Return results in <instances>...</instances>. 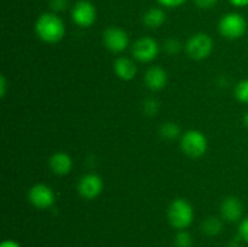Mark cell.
Listing matches in <instances>:
<instances>
[{"mask_svg":"<svg viewBox=\"0 0 248 247\" xmlns=\"http://www.w3.org/2000/svg\"><path fill=\"white\" fill-rule=\"evenodd\" d=\"M5 94H6V79L4 75H1L0 77V96L4 97Z\"/></svg>","mask_w":248,"mask_h":247,"instance_id":"obj_26","label":"cell"},{"mask_svg":"<svg viewBox=\"0 0 248 247\" xmlns=\"http://www.w3.org/2000/svg\"><path fill=\"white\" fill-rule=\"evenodd\" d=\"M35 34L46 44H57L64 38L65 24L55 12H45L36 18Z\"/></svg>","mask_w":248,"mask_h":247,"instance_id":"obj_1","label":"cell"},{"mask_svg":"<svg viewBox=\"0 0 248 247\" xmlns=\"http://www.w3.org/2000/svg\"><path fill=\"white\" fill-rule=\"evenodd\" d=\"M159 135L161 136V138H164V139H176V138H178L179 136H181V127H179L176 123L167 121V123H164L160 126Z\"/></svg>","mask_w":248,"mask_h":247,"instance_id":"obj_17","label":"cell"},{"mask_svg":"<svg viewBox=\"0 0 248 247\" xmlns=\"http://www.w3.org/2000/svg\"><path fill=\"white\" fill-rule=\"evenodd\" d=\"M194 2L200 9L210 10L218 4V0H194Z\"/></svg>","mask_w":248,"mask_h":247,"instance_id":"obj_25","label":"cell"},{"mask_svg":"<svg viewBox=\"0 0 248 247\" xmlns=\"http://www.w3.org/2000/svg\"><path fill=\"white\" fill-rule=\"evenodd\" d=\"M227 247H241V245H240L237 241H234V242H230Z\"/></svg>","mask_w":248,"mask_h":247,"instance_id":"obj_29","label":"cell"},{"mask_svg":"<svg viewBox=\"0 0 248 247\" xmlns=\"http://www.w3.org/2000/svg\"><path fill=\"white\" fill-rule=\"evenodd\" d=\"M28 201L38 210H47L55 203V193L46 184H34L28 191Z\"/></svg>","mask_w":248,"mask_h":247,"instance_id":"obj_9","label":"cell"},{"mask_svg":"<svg viewBox=\"0 0 248 247\" xmlns=\"http://www.w3.org/2000/svg\"><path fill=\"white\" fill-rule=\"evenodd\" d=\"M201 229L208 236H216L223 230V222L218 217H207L201 224Z\"/></svg>","mask_w":248,"mask_h":247,"instance_id":"obj_16","label":"cell"},{"mask_svg":"<svg viewBox=\"0 0 248 247\" xmlns=\"http://www.w3.org/2000/svg\"><path fill=\"white\" fill-rule=\"evenodd\" d=\"M138 69L136 63L128 57H119L114 62V73L119 79L130 81L137 74Z\"/></svg>","mask_w":248,"mask_h":247,"instance_id":"obj_14","label":"cell"},{"mask_svg":"<svg viewBox=\"0 0 248 247\" xmlns=\"http://www.w3.org/2000/svg\"><path fill=\"white\" fill-rule=\"evenodd\" d=\"M160 46L155 39L150 36H142L132 45V56L135 60L142 63H149L157 57Z\"/></svg>","mask_w":248,"mask_h":247,"instance_id":"obj_7","label":"cell"},{"mask_svg":"<svg viewBox=\"0 0 248 247\" xmlns=\"http://www.w3.org/2000/svg\"><path fill=\"white\" fill-rule=\"evenodd\" d=\"M0 247H21V245L14 240H5L0 244Z\"/></svg>","mask_w":248,"mask_h":247,"instance_id":"obj_27","label":"cell"},{"mask_svg":"<svg viewBox=\"0 0 248 247\" xmlns=\"http://www.w3.org/2000/svg\"><path fill=\"white\" fill-rule=\"evenodd\" d=\"M167 219L174 229L186 230L194 220L193 206L183 198L174 199L167 208Z\"/></svg>","mask_w":248,"mask_h":247,"instance_id":"obj_2","label":"cell"},{"mask_svg":"<svg viewBox=\"0 0 248 247\" xmlns=\"http://www.w3.org/2000/svg\"><path fill=\"white\" fill-rule=\"evenodd\" d=\"M176 247H191L193 246V237L186 230H179L174 237Z\"/></svg>","mask_w":248,"mask_h":247,"instance_id":"obj_19","label":"cell"},{"mask_svg":"<svg viewBox=\"0 0 248 247\" xmlns=\"http://www.w3.org/2000/svg\"><path fill=\"white\" fill-rule=\"evenodd\" d=\"M48 166L56 176H67L73 169V160L67 153L57 152L50 157Z\"/></svg>","mask_w":248,"mask_h":247,"instance_id":"obj_13","label":"cell"},{"mask_svg":"<svg viewBox=\"0 0 248 247\" xmlns=\"http://www.w3.org/2000/svg\"><path fill=\"white\" fill-rule=\"evenodd\" d=\"M103 186V179L98 174L87 173L80 178L78 183V193L86 200H93L101 195Z\"/></svg>","mask_w":248,"mask_h":247,"instance_id":"obj_10","label":"cell"},{"mask_svg":"<svg viewBox=\"0 0 248 247\" xmlns=\"http://www.w3.org/2000/svg\"><path fill=\"white\" fill-rule=\"evenodd\" d=\"M207 138L201 131L188 130L181 137V149L186 156L201 157L207 152Z\"/></svg>","mask_w":248,"mask_h":247,"instance_id":"obj_4","label":"cell"},{"mask_svg":"<svg viewBox=\"0 0 248 247\" xmlns=\"http://www.w3.org/2000/svg\"><path fill=\"white\" fill-rule=\"evenodd\" d=\"M229 2L236 7L248 6V0H229Z\"/></svg>","mask_w":248,"mask_h":247,"instance_id":"obj_28","label":"cell"},{"mask_svg":"<svg viewBox=\"0 0 248 247\" xmlns=\"http://www.w3.org/2000/svg\"><path fill=\"white\" fill-rule=\"evenodd\" d=\"M244 124H245V126L248 128V111L245 114V116H244Z\"/></svg>","mask_w":248,"mask_h":247,"instance_id":"obj_30","label":"cell"},{"mask_svg":"<svg viewBox=\"0 0 248 247\" xmlns=\"http://www.w3.org/2000/svg\"><path fill=\"white\" fill-rule=\"evenodd\" d=\"M102 41L107 50L114 53L124 52L130 45V38L126 31L120 27H109L103 31Z\"/></svg>","mask_w":248,"mask_h":247,"instance_id":"obj_6","label":"cell"},{"mask_svg":"<svg viewBox=\"0 0 248 247\" xmlns=\"http://www.w3.org/2000/svg\"><path fill=\"white\" fill-rule=\"evenodd\" d=\"M50 7L55 14L63 12L69 7V0H50Z\"/></svg>","mask_w":248,"mask_h":247,"instance_id":"obj_22","label":"cell"},{"mask_svg":"<svg viewBox=\"0 0 248 247\" xmlns=\"http://www.w3.org/2000/svg\"><path fill=\"white\" fill-rule=\"evenodd\" d=\"M182 48H183V45L176 38H170L164 43V50L169 55H178L182 51Z\"/></svg>","mask_w":248,"mask_h":247,"instance_id":"obj_20","label":"cell"},{"mask_svg":"<svg viewBox=\"0 0 248 247\" xmlns=\"http://www.w3.org/2000/svg\"><path fill=\"white\" fill-rule=\"evenodd\" d=\"M235 97L240 103L248 104V79L237 82L235 86Z\"/></svg>","mask_w":248,"mask_h":247,"instance_id":"obj_18","label":"cell"},{"mask_svg":"<svg viewBox=\"0 0 248 247\" xmlns=\"http://www.w3.org/2000/svg\"><path fill=\"white\" fill-rule=\"evenodd\" d=\"M219 34L229 40H236L242 38L247 31V22L241 14L229 12L225 14L218 23Z\"/></svg>","mask_w":248,"mask_h":247,"instance_id":"obj_3","label":"cell"},{"mask_svg":"<svg viewBox=\"0 0 248 247\" xmlns=\"http://www.w3.org/2000/svg\"><path fill=\"white\" fill-rule=\"evenodd\" d=\"M167 72L160 65H153L145 72L144 82L145 86L152 91H160L167 85Z\"/></svg>","mask_w":248,"mask_h":247,"instance_id":"obj_12","label":"cell"},{"mask_svg":"<svg viewBox=\"0 0 248 247\" xmlns=\"http://www.w3.org/2000/svg\"><path fill=\"white\" fill-rule=\"evenodd\" d=\"M72 19L78 27L89 28L97 19L96 6L89 0H79L72 9Z\"/></svg>","mask_w":248,"mask_h":247,"instance_id":"obj_8","label":"cell"},{"mask_svg":"<svg viewBox=\"0 0 248 247\" xmlns=\"http://www.w3.org/2000/svg\"><path fill=\"white\" fill-rule=\"evenodd\" d=\"M160 104L156 99L149 98L143 103V113L148 116H154L159 113Z\"/></svg>","mask_w":248,"mask_h":247,"instance_id":"obj_21","label":"cell"},{"mask_svg":"<svg viewBox=\"0 0 248 247\" xmlns=\"http://www.w3.org/2000/svg\"><path fill=\"white\" fill-rule=\"evenodd\" d=\"M161 6L169 7V9H173V7L182 6L183 4H186L188 0H156Z\"/></svg>","mask_w":248,"mask_h":247,"instance_id":"obj_24","label":"cell"},{"mask_svg":"<svg viewBox=\"0 0 248 247\" xmlns=\"http://www.w3.org/2000/svg\"><path fill=\"white\" fill-rule=\"evenodd\" d=\"M166 21V14L160 7H150L143 16V23L148 28L156 29L161 27Z\"/></svg>","mask_w":248,"mask_h":247,"instance_id":"obj_15","label":"cell"},{"mask_svg":"<svg viewBox=\"0 0 248 247\" xmlns=\"http://www.w3.org/2000/svg\"><path fill=\"white\" fill-rule=\"evenodd\" d=\"M220 216L227 222H237L244 215V205L241 200L235 196H228L220 203Z\"/></svg>","mask_w":248,"mask_h":247,"instance_id":"obj_11","label":"cell"},{"mask_svg":"<svg viewBox=\"0 0 248 247\" xmlns=\"http://www.w3.org/2000/svg\"><path fill=\"white\" fill-rule=\"evenodd\" d=\"M213 39L206 33H196L186 44V51L191 60H206L213 51Z\"/></svg>","mask_w":248,"mask_h":247,"instance_id":"obj_5","label":"cell"},{"mask_svg":"<svg viewBox=\"0 0 248 247\" xmlns=\"http://www.w3.org/2000/svg\"><path fill=\"white\" fill-rule=\"evenodd\" d=\"M239 235L245 242L248 244V217L244 218L239 225Z\"/></svg>","mask_w":248,"mask_h":247,"instance_id":"obj_23","label":"cell"}]
</instances>
